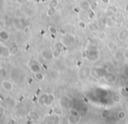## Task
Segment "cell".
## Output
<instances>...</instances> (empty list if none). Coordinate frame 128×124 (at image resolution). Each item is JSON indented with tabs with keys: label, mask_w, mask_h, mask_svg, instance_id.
<instances>
[{
	"label": "cell",
	"mask_w": 128,
	"mask_h": 124,
	"mask_svg": "<svg viewBox=\"0 0 128 124\" xmlns=\"http://www.w3.org/2000/svg\"><path fill=\"white\" fill-rule=\"evenodd\" d=\"M97 5H98V4H97V2H96V3H94L93 5H92V9L93 10V9H94V8H96V7H97Z\"/></svg>",
	"instance_id": "obj_34"
},
{
	"label": "cell",
	"mask_w": 128,
	"mask_h": 124,
	"mask_svg": "<svg viewBox=\"0 0 128 124\" xmlns=\"http://www.w3.org/2000/svg\"><path fill=\"white\" fill-rule=\"evenodd\" d=\"M29 118L32 121H39L40 120V115L37 111H31L29 113Z\"/></svg>",
	"instance_id": "obj_10"
},
{
	"label": "cell",
	"mask_w": 128,
	"mask_h": 124,
	"mask_svg": "<svg viewBox=\"0 0 128 124\" xmlns=\"http://www.w3.org/2000/svg\"><path fill=\"white\" fill-rule=\"evenodd\" d=\"M112 101H113V103H119L121 101V97L119 95H114L112 96Z\"/></svg>",
	"instance_id": "obj_23"
},
{
	"label": "cell",
	"mask_w": 128,
	"mask_h": 124,
	"mask_svg": "<svg viewBox=\"0 0 128 124\" xmlns=\"http://www.w3.org/2000/svg\"><path fill=\"white\" fill-rule=\"evenodd\" d=\"M16 1H17V3H20V4H22V3H24L25 0H16Z\"/></svg>",
	"instance_id": "obj_37"
},
{
	"label": "cell",
	"mask_w": 128,
	"mask_h": 124,
	"mask_svg": "<svg viewBox=\"0 0 128 124\" xmlns=\"http://www.w3.org/2000/svg\"><path fill=\"white\" fill-rule=\"evenodd\" d=\"M1 87L5 91H7V92H10V91L13 90L14 88V85L11 82L8 81V80H3L2 83H1Z\"/></svg>",
	"instance_id": "obj_1"
},
{
	"label": "cell",
	"mask_w": 128,
	"mask_h": 124,
	"mask_svg": "<svg viewBox=\"0 0 128 124\" xmlns=\"http://www.w3.org/2000/svg\"><path fill=\"white\" fill-rule=\"evenodd\" d=\"M48 31L51 34H55V35L58 34V30H57V28L54 27L53 25H50V26L48 27Z\"/></svg>",
	"instance_id": "obj_21"
},
{
	"label": "cell",
	"mask_w": 128,
	"mask_h": 124,
	"mask_svg": "<svg viewBox=\"0 0 128 124\" xmlns=\"http://www.w3.org/2000/svg\"><path fill=\"white\" fill-rule=\"evenodd\" d=\"M93 16H94V13L93 12H91L89 15V18H92V17H93Z\"/></svg>",
	"instance_id": "obj_35"
},
{
	"label": "cell",
	"mask_w": 128,
	"mask_h": 124,
	"mask_svg": "<svg viewBox=\"0 0 128 124\" xmlns=\"http://www.w3.org/2000/svg\"><path fill=\"white\" fill-rule=\"evenodd\" d=\"M78 7L82 10H89L90 9H92V5L88 0H82L78 4Z\"/></svg>",
	"instance_id": "obj_2"
},
{
	"label": "cell",
	"mask_w": 128,
	"mask_h": 124,
	"mask_svg": "<svg viewBox=\"0 0 128 124\" xmlns=\"http://www.w3.org/2000/svg\"><path fill=\"white\" fill-rule=\"evenodd\" d=\"M54 99H55V95L53 94H49V97H48V101H47V105H51V103H53Z\"/></svg>",
	"instance_id": "obj_22"
},
{
	"label": "cell",
	"mask_w": 128,
	"mask_h": 124,
	"mask_svg": "<svg viewBox=\"0 0 128 124\" xmlns=\"http://www.w3.org/2000/svg\"><path fill=\"white\" fill-rule=\"evenodd\" d=\"M61 53H62L61 49H54V50L52 51V57H53V58H58L60 57Z\"/></svg>",
	"instance_id": "obj_18"
},
{
	"label": "cell",
	"mask_w": 128,
	"mask_h": 124,
	"mask_svg": "<svg viewBox=\"0 0 128 124\" xmlns=\"http://www.w3.org/2000/svg\"><path fill=\"white\" fill-rule=\"evenodd\" d=\"M0 40L7 42L10 40V34L5 30H0Z\"/></svg>",
	"instance_id": "obj_7"
},
{
	"label": "cell",
	"mask_w": 128,
	"mask_h": 124,
	"mask_svg": "<svg viewBox=\"0 0 128 124\" xmlns=\"http://www.w3.org/2000/svg\"><path fill=\"white\" fill-rule=\"evenodd\" d=\"M33 76H34V78L36 79L37 81H39V82H42L45 80V76L41 73V71L39 72H36V73H33Z\"/></svg>",
	"instance_id": "obj_14"
},
{
	"label": "cell",
	"mask_w": 128,
	"mask_h": 124,
	"mask_svg": "<svg viewBox=\"0 0 128 124\" xmlns=\"http://www.w3.org/2000/svg\"><path fill=\"white\" fill-rule=\"evenodd\" d=\"M120 92H121V95H124V96H128V90H127V88H122L120 89Z\"/></svg>",
	"instance_id": "obj_27"
},
{
	"label": "cell",
	"mask_w": 128,
	"mask_h": 124,
	"mask_svg": "<svg viewBox=\"0 0 128 124\" xmlns=\"http://www.w3.org/2000/svg\"><path fill=\"white\" fill-rule=\"evenodd\" d=\"M117 12H118V7L114 5H109L106 9V13L109 17H111V16H112V15L116 14Z\"/></svg>",
	"instance_id": "obj_6"
},
{
	"label": "cell",
	"mask_w": 128,
	"mask_h": 124,
	"mask_svg": "<svg viewBox=\"0 0 128 124\" xmlns=\"http://www.w3.org/2000/svg\"><path fill=\"white\" fill-rule=\"evenodd\" d=\"M64 48V44L62 42H57L55 43V49H61V50H63Z\"/></svg>",
	"instance_id": "obj_28"
},
{
	"label": "cell",
	"mask_w": 128,
	"mask_h": 124,
	"mask_svg": "<svg viewBox=\"0 0 128 124\" xmlns=\"http://www.w3.org/2000/svg\"><path fill=\"white\" fill-rule=\"evenodd\" d=\"M30 69L32 70V73H36V72L41 71V68H40L39 64H38V63H32V64L30 66Z\"/></svg>",
	"instance_id": "obj_13"
},
{
	"label": "cell",
	"mask_w": 128,
	"mask_h": 124,
	"mask_svg": "<svg viewBox=\"0 0 128 124\" xmlns=\"http://www.w3.org/2000/svg\"><path fill=\"white\" fill-rule=\"evenodd\" d=\"M48 97H49V94H42L40 95V97L39 98V103L43 106H46L47 105V101H48Z\"/></svg>",
	"instance_id": "obj_8"
},
{
	"label": "cell",
	"mask_w": 128,
	"mask_h": 124,
	"mask_svg": "<svg viewBox=\"0 0 128 124\" xmlns=\"http://www.w3.org/2000/svg\"><path fill=\"white\" fill-rule=\"evenodd\" d=\"M79 121V116H74L72 114H70L68 117V122L70 123H76Z\"/></svg>",
	"instance_id": "obj_16"
},
{
	"label": "cell",
	"mask_w": 128,
	"mask_h": 124,
	"mask_svg": "<svg viewBox=\"0 0 128 124\" xmlns=\"http://www.w3.org/2000/svg\"><path fill=\"white\" fill-rule=\"evenodd\" d=\"M98 57H99V52L96 50H92L90 51H87V58L89 60L95 61V60L98 59Z\"/></svg>",
	"instance_id": "obj_3"
},
{
	"label": "cell",
	"mask_w": 128,
	"mask_h": 124,
	"mask_svg": "<svg viewBox=\"0 0 128 124\" xmlns=\"http://www.w3.org/2000/svg\"><path fill=\"white\" fill-rule=\"evenodd\" d=\"M99 23L101 24V25H106V18H100Z\"/></svg>",
	"instance_id": "obj_29"
},
{
	"label": "cell",
	"mask_w": 128,
	"mask_h": 124,
	"mask_svg": "<svg viewBox=\"0 0 128 124\" xmlns=\"http://www.w3.org/2000/svg\"><path fill=\"white\" fill-rule=\"evenodd\" d=\"M101 1V3H103V4H106V5H107V4H109L110 3V0H100Z\"/></svg>",
	"instance_id": "obj_33"
},
{
	"label": "cell",
	"mask_w": 128,
	"mask_h": 124,
	"mask_svg": "<svg viewBox=\"0 0 128 124\" xmlns=\"http://www.w3.org/2000/svg\"><path fill=\"white\" fill-rule=\"evenodd\" d=\"M58 5V0H51V2L49 4V6H50V7L57 8Z\"/></svg>",
	"instance_id": "obj_24"
},
{
	"label": "cell",
	"mask_w": 128,
	"mask_h": 124,
	"mask_svg": "<svg viewBox=\"0 0 128 124\" xmlns=\"http://www.w3.org/2000/svg\"><path fill=\"white\" fill-rule=\"evenodd\" d=\"M105 78H106V81L109 82V83H112L116 80V76L112 73H106L105 75Z\"/></svg>",
	"instance_id": "obj_11"
},
{
	"label": "cell",
	"mask_w": 128,
	"mask_h": 124,
	"mask_svg": "<svg viewBox=\"0 0 128 124\" xmlns=\"http://www.w3.org/2000/svg\"><path fill=\"white\" fill-rule=\"evenodd\" d=\"M107 48H108V50H110L111 51H113V52H116L118 50V45L113 41H109L107 43Z\"/></svg>",
	"instance_id": "obj_9"
},
{
	"label": "cell",
	"mask_w": 128,
	"mask_h": 124,
	"mask_svg": "<svg viewBox=\"0 0 128 124\" xmlns=\"http://www.w3.org/2000/svg\"><path fill=\"white\" fill-rule=\"evenodd\" d=\"M125 11L128 12V4H126V6H125Z\"/></svg>",
	"instance_id": "obj_36"
},
{
	"label": "cell",
	"mask_w": 128,
	"mask_h": 124,
	"mask_svg": "<svg viewBox=\"0 0 128 124\" xmlns=\"http://www.w3.org/2000/svg\"><path fill=\"white\" fill-rule=\"evenodd\" d=\"M78 27H79L81 30H85L87 27L86 24H85V22H83V21H79L78 23Z\"/></svg>",
	"instance_id": "obj_25"
},
{
	"label": "cell",
	"mask_w": 128,
	"mask_h": 124,
	"mask_svg": "<svg viewBox=\"0 0 128 124\" xmlns=\"http://www.w3.org/2000/svg\"><path fill=\"white\" fill-rule=\"evenodd\" d=\"M1 26H2V25H1V22H0V29H1Z\"/></svg>",
	"instance_id": "obj_38"
},
{
	"label": "cell",
	"mask_w": 128,
	"mask_h": 124,
	"mask_svg": "<svg viewBox=\"0 0 128 124\" xmlns=\"http://www.w3.org/2000/svg\"><path fill=\"white\" fill-rule=\"evenodd\" d=\"M123 57L124 58H126V59H128V50H125L123 53Z\"/></svg>",
	"instance_id": "obj_30"
},
{
	"label": "cell",
	"mask_w": 128,
	"mask_h": 124,
	"mask_svg": "<svg viewBox=\"0 0 128 124\" xmlns=\"http://www.w3.org/2000/svg\"><path fill=\"white\" fill-rule=\"evenodd\" d=\"M105 36H106V35H105L104 32H99V37H100V38H104V37H105Z\"/></svg>",
	"instance_id": "obj_32"
},
{
	"label": "cell",
	"mask_w": 128,
	"mask_h": 124,
	"mask_svg": "<svg viewBox=\"0 0 128 124\" xmlns=\"http://www.w3.org/2000/svg\"><path fill=\"white\" fill-rule=\"evenodd\" d=\"M88 28H89V30L91 31L95 32V31H98L99 30V25L98 24H96V23H90L88 24Z\"/></svg>",
	"instance_id": "obj_12"
},
{
	"label": "cell",
	"mask_w": 128,
	"mask_h": 124,
	"mask_svg": "<svg viewBox=\"0 0 128 124\" xmlns=\"http://www.w3.org/2000/svg\"><path fill=\"white\" fill-rule=\"evenodd\" d=\"M117 116H118V118L119 120H125L126 118V113L124 110H120V111L118 112Z\"/></svg>",
	"instance_id": "obj_19"
},
{
	"label": "cell",
	"mask_w": 128,
	"mask_h": 124,
	"mask_svg": "<svg viewBox=\"0 0 128 124\" xmlns=\"http://www.w3.org/2000/svg\"><path fill=\"white\" fill-rule=\"evenodd\" d=\"M70 114H72L74 116H79V113L77 109H75V108H72L70 110Z\"/></svg>",
	"instance_id": "obj_26"
},
{
	"label": "cell",
	"mask_w": 128,
	"mask_h": 124,
	"mask_svg": "<svg viewBox=\"0 0 128 124\" xmlns=\"http://www.w3.org/2000/svg\"><path fill=\"white\" fill-rule=\"evenodd\" d=\"M126 50H128V46H127V48H126Z\"/></svg>",
	"instance_id": "obj_39"
},
{
	"label": "cell",
	"mask_w": 128,
	"mask_h": 124,
	"mask_svg": "<svg viewBox=\"0 0 128 124\" xmlns=\"http://www.w3.org/2000/svg\"><path fill=\"white\" fill-rule=\"evenodd\" d=\"M118 39L119 41H126L128 39V30H121L118 34Z\"/></svg>",
	"instance_id": "obj_5"
},
{
	"label": "cell",
	"mask_w": 128,
	"mask_h": 124,
	"mask_svg": "<svg viewBox=\"0 0 128 124\" xmlns=\"http://www.w3.org/2000/svg\"><path fill=\"white\" fill-rule=\"evenodd\" d=\"M73 10H74L75 12H77V13H78V12L80 11V8L78 7V6H76V7H73Z\"/></svg>",
	"instance_id": "obj_31"
},
{
	"label": "cell",
	"mask_w": 128,
	"mask_h": 124,
	"mask_svg": "<svg viewBox=\"0 0 128 124\" xmlns=\"http://www.w3.org/2000/svg\"><path fill=\"white\" fill-rule=\"evenodd\" d=\"M73 1H78V0H73Z\"/></svg>",
	"instance_id": "obj_40"
},
{
	"label": "cell",
	"mask_w": 128,
	"mask_h": 124,
	"mask_svg": "<svg viewBox=\"0 0 128 124\" xmlns=\"http://www.w3.org/2000/svg\"><path fill=\"white\" fill-rule=\"evenodd\" d=\"M19 24H21L23 27H28L31 24V22L29 21L28 18H25V17H23V18L19 19Z\"/></svg>",
	"instance_id": "obj_15"
},
{
	"label": "cell",
	"mask_w": 128,
	"mask_h": 124,
	"mask_svg": "<svg viewBox=\"0 0 128 124\" xmlns=\"http://www.w3.org/2000/svg\"><path fill=\"white\" fill-rule=\"evenodd\" d=\"M52 112H53V114H57V115H58V116H60V115H62V114H63V110L61 109L60 108H58V107L53 108Z\"/></svg>",
	"instance_id": "obj_20"
},
{
	"label": "cell",
	"mask_w": 128,
	"mask_h": 124,
	"mask_svg": "<svg viewBox=\"0 0 128 124\" xmlns=\"http://www.w3.org/2000/svg\"><path fill=\"white\" fill-rule=\"evenodd\" d=\"M56 12V8L55 7H50L49 6V9L46 10V16L47 17H51L55 14Z\"/></svg>",
	"instance_id": "obj_17"
},
{
	"label": "cell",
	"mask_w": 128,
	"mask_h": 124,
	"mask_svg": "<svg viewBox=\"0 0 128 124\" xmlns=\"http://www.w3.org/2000/svg\"><path fill=\"white\" fill-rule=\"evenodd\" d=\"M41 55L45 60H50V59H51V58H53V57H52V51H51L49 48L45 49V50L42 51Z\"/></svg>",
	"instance_id": "obj_4"
}]
</instances>
